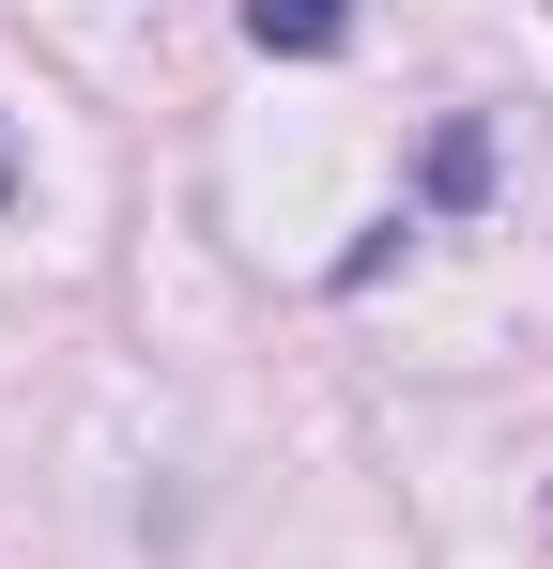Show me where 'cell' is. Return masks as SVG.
<instances>
[{
  "instance_id": "obj_1",
  "label": "cell",
  "mask_w": 553,
  "mask_h": 569,
  "mask_svg": "<svg viewBox=\"0 0 553 569\" xmlns=\"http://www.w3.org/2000/svg\"><path fill=\"white\" fill-rule=\"evenodd\" d=\"M247 47L262 62H339L354 47V0H247Z\"/></svg>"
},
{
  "instance_id": "obj_2",
  "label": "cell",
  "mask_w": 553,
  "mask_h": 569,
  "mask_svg": "<svg viewBox=\"0 0 553 569\" xmlns=\"http://www.w3.org/2000/svg\"><path fill=\"white\" fill-rule=\"evenodd\" d=\"M431 216H476V200H492V123H446V139H431Z\"/></svg>"
},
{
  "instance_id": "obj_3",
  "label": "cell",
  "mask_w": 553,
  "mask_h": 569,
  "mask_svg": "<svg viewBox=\"0 0 553 569\" xmlns=\"http://www.w3.org/2000/svg\"><path fill=\"white\" fill-rule=\"evenodd\" d=\"M0 216H16V154H0Z\"/></svg>"
}]
</instances>
